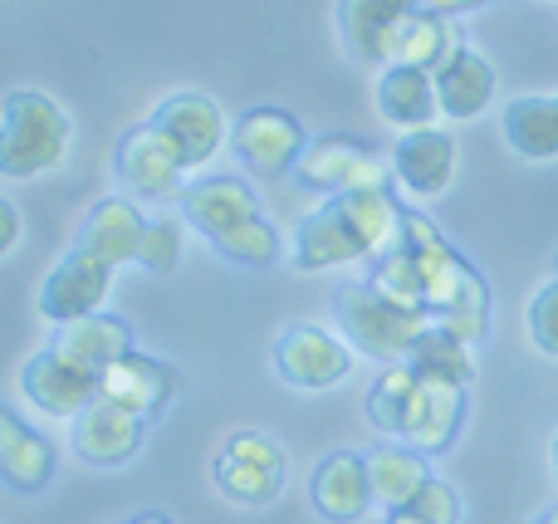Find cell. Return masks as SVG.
<instances>
[{"label": "cell", "instance_id": "cell-1", "mask_svg": "<svg viewBox=\"0 0 558 524\" xmlns=\"http://www.w3.org/2000/svg\"><path fill=\"white\" fill-rule=\"evenodd\" d=\"M397 241H402V206L392 202V192H338L299 221L294 270L318 275L353 260L373 265Z\"/></svg>", "mask_w": 558, "mask_h": 524}, {"label": "cell", "instance_id": "cell-2", "mask_svg": "<svg viewBox=\"0 0 558 524\" xmlns=\"http://www.w3.org/2000/svg\"><path fill=\"white\" fill-rule=\"evenodd\" d=\"M402 251L422 270L426 314H432L436 329L456 333L465 343H485V333H490V284H485V275L465 265V255L422 211H402Z\"/></svg>", "mask_w": 558, "mask_h": 524}, {"label": "cell", "instance_id": "cell-3", "mask_svg": "<svg viewBox=\"0 0 558 524\" xmlns=\"http://www.w3.org/2000/svg\"><path fill=\"white\" fill-rule=\"evenodd\" d=\"M367 417L392 441H407V447L426 451V456H441L461 437L465 388L422 378L412 363H392L367 392Z\"/></svg>", "mask_w": 558, "mask_h": 524}, {"label": "cell", "instance_id": "cell-4", "mask_svg": "<svg viewBox=\"0 0 558 524\" xmlns=\"http://www.w3.org/2000/svg\"><path fill=\"white\" fill-rule=\"evenodd\" d=\"M177 206L182 221L196 226V235L231 265L265 270L279 260V231L260 216V202L241 176H196Z\"/></svg>", "mask_w": 558, "mask_h": 524}, {"label": "cell", "instance_id": "cell-5", "mask_svg": "<svg viewBox=\"0 0 558 524\" xmlns=\"http://www.w3.org/2000/svg\"><path fill=\"white\" fill-rule=\"evenodd\" d=\"M74 143V123L69 113L39 88H15L0 108V172L10 182L54 172L69 157Z\"/></svg>", "mask_w": 558, "mask_h": 524}, {"label": "cell", "instance_id": "cell-6", "mask_svg": "<svg viewBox=\"0 0 558 524\" xmlns=\"http://www.w3.org/2000/svg\"><path fill=\"white\" fill-rule=\"evenodd\" d=\"M333 324L353 353L392 368V363L412 358L416 339L432 329V314L402 309V304L383 300L367 280H357V284H343V290L333 294Z\"/></svg>", "mask_w": 558, "mask_h": 524}, {"label": "cell", "instance_id": "cell-7", "mask_svg": "<svg viewBox=\"0 0 558 524\" xmlns=\"http://www.w3.org/2000/svg\"><path fill=\"white\" fill-rule=\"evenodd\" d=\"M211 476H216V490H221L226 500L260 510V505H275L279 490H284L289 456L275 437H265V431H235V437H226L221 451H216Z\"/></svg>", "mask_w": 558, "mask_h": 524}, {"label": "cell", "instance_id": "cell-8", "mask_svg": "<svg viewBox=\"0 0 558 524\" xmlns=\"http://www.w3.org/2000/svg\"><path fill=\"white\" fill-rule=\"evenodd\" d=\"M294 176L304 186L338 196V192H387L392 186V157H383L377 147L357 143L348 133H324L304 147Z\"/></svg>", "mask_w": 558, "mask_h": 524}, {"label": "cell", "instance_id": "cell-9", "mask_svg": "<svg viewBox=\"0 0 558 524\" xmlns=\"http://www.w3.org/2000/svg\"><path fill=\"white\" fill-rule=\"evenodd\" d=\"M113 167H118V182L128 186L133 196H147V202H182L186 182V167L177 157V147L167 143V133L157 123H137L118 137V153H113Z\"/></svg>", "mask_w": 558, "mask_h": 524}, {"label": "cell", "instance_id": "cell-10", "mask_svg": "<svg viewBox=\"0 0 558 524\" xmlns=\"http://www.w3.org/2000/svg\"><path fill=\"white\" fill-rule=\"evenodd\" d=\"M231 147H235V157L245 162L251 176L279 182L284 172L299 167L308 137H304V127H299L294 113H284V108H275V103H260V108H245V113L235 118Z\"/></svg>", "mask_w": 558, "mask_h": 524}, {"label": "cell", "instance_id": "cell-11", "mask_svg": "<svg viewBox=\"0 0 558 524\" xmlns=\"http://www.w3.org/2000/svg\"><path fill=\"white\" fill-rule=\"evenodd\" d=\"M113 270L118 265L98 260L94 251L74 245V251L45 275V284H39V300H35L39 314H45L49 324H74V319H88V314H104L108 290H113Z\"/></svg>", "mask_w": 558, "mask_h": 524}, {"label": "cell", "instance_id": "cell-12", "mask_svg": "<svg viewBox=\"0 0 558 524\" xmlns=\"http://www.w3.org/2000/svg\"><path fill=\"white\" fill-rule=\"evenodd\" d=\"M147 123L162 127L167 143L177 147V157H182L186 172H202V167L226 147V133H231V127H226L221 103H216L211 94H196V88L167 94L162 103L153 108V118H147Z\"/></svg>", "mask_w": 558, "mask_h": 524}, {"label": "cell", "instance_id": "cell-13", "mask_svg": "<svg viewBox=\"0 0 558 524\" xmlns=\"http://www.w3.org/2000/svg\"><path fill=\"white\" fill-rule=\"evenodd\" d=\"M275 368L289 388L324 392L348 378L353 349H348L343 333H328V329H318V324H289L275 343Z\"/></svg>", "mask_w": 558, "mask_h": 524}, {"label": "cell", "instance_id": "cell-14", "mask_svg": "<svg viewBox=\"0 0 558 524\" xmlns=\"http://www.w3.org/2000/svg\"><path fill=\"white\" fill-rule=\"evenodd\" d=\"M182 392V373L162 358H147V353H123L113 368L98 378V398L118 402V407L137 412V417H157V412L172 407V398Z\"/></svg>", "mask_w": 558, "mask_h": 524}, {"label": "cell", "instance_id": "cell-15", "mask_svg": "<svg viewBox=\"0 0 558 524\" xmlns=\"http://www.w3.org/2000/svg\"><path fill=\"white\" fill-rule=\"evenodd\" d=\"M20 392L35 402L45 417H78L84 407L98 402V378L84 368H74L69 358H59L54 349L25 358L20 368Z\"/></svg>", "mask_w": 558, "mask_h": 524}, {"label": "cell", "instance_id": "cell-16", "mask_svg": "<svg viewBox=\"0 0 558 524\" xmlns=\"http://www.w3.org/2000/svg\"><path fill=\"white\" fill-rule=\"evenodd\" d=\"M308 500L324 520L353 524L373 510V480H367V451H328L308 476Z\"/></svg>", "mask_w": 558, "mask_h": 524}, {"label": "cell", "instance_id": "cell-17", "mask_svg": "<svg viewBox=\"0 0 558 524\" xmlns=\"http://www.w3.org/2000/svg\"><path fill=\"white\" fill-rule=\"evenodd\" d=\"M143 422L137 412L118 407V402L98 398L74 417V451L88 466H128L143 451Z\"/></svg>", "mask_w": 558, "mask_h": 524}, {"label": "cell", "instance_id": "cell-18", "mask_svg": "<svg viewBox=\"0 0 558 524\" xmlns=\"http://www.w3.org/2000/svg\"><path fill=\"white\" fill-rule=\"evenodd\" d=\"M416 0H338V35L343 49L363 64L387 69L397 49V29L412 15Z\"/></svg>", "mask_w": 558, "mask_h": 524}, {"label": "cell", "instance_id": "cell-19", "mask_svg": "<svg viewBox=\"0 0 558 524\" xmlns=\"http://www.w3.org/2000/svg\"><path fill=\"white\" fill-rule=\"evenodd\" d=\"M392 172L397 186H407L412 196H441L456 182V137L441 127H416L392 143Z\"/></svg>", "mask_w": 558, "mask_h": 524}, {"label": "cell", "instance_id": "cell-20", "mask_svg": "<svg viewBox=\"0 0 558 524\" xmlns=\"http://www.w3.org/2000/svg\"><path fill=\"white\" fill-rule=\"evenodd\" d=\"M49 349H54L59 358H69L74 368L104 378L123 353H133V329H128L118 314H88V319H74V324H54Z\"/></svg>", "mask_w": 558, "mask_h": 524}, {"label": "cell", "instance_id": "cell-21", "mask_svg": "<svg viewBox=\"0 0 558 524\" xmlns=\"http://www.w3.org/2000/svg\"><path fill=\"white\" fill-rule=\"evenodd\" d=\"M495 64L471 45H456L451 59L436 69V98H441V113L456 118V123H471L490 108L495 98Z\"/></svg>", "mask_w": 558, "mask_h": 524}, {"label": "cell", "instance_id": "cell-22", "mask_svg": "<svg viewBox=\"0 0 558 524\" xmlns=\"http://www.w3.org/2000/svg\"><path fill=\"white\" fill-rule=\"evenodd\" d=\"M143 235H147V216L137 211L128 196H104V202H94V211L84 216L78 245L94 251L98 260H108V265H137Z\"/></svg>", "mask_w": 558, "mask_h": 524}, {"label": "cell", "instance_id": "cell-23", "mask_svg": "<svg viewBox=\"0 0 558 524\" xmlns=\"http://www.w3.org/2000/svg\"><path fill=\"white\" fill-rule=\"evenodd\" d=\"M377 108L392 127L416 133V127H436L441 118V98H436V74L412 64H387L377 78Z\"/></svg>", "mask_w": 558, "mask_h": 524}, {"label": "cell", "instance_id": "cell-24", "mask_svg": "<svg viewBox=\"0 0 558 524\" xmlns=\"http://www.w3.org/2000/svg\"><path fill=\"white\" fill-rule=\"evenodd\" d=\"M367 480H373V505H383L387 515H402L432 480L426 451L407 447V441H383V447L367 451Z\"/></svg>", "mask_w": 558, "mask_h": 524}, {"label": "cell", "instance_id": "cell-25", "mask_svg": "<svg viewBox=\"0 0 558 524\" xmlns=\"http://www.w3.org/2000/svg\"><path fill=\"white\" fill-rule=\"evenodd\" d=\"M0 476L20 496H39L54 480V447H49V437L25 427L15 412H0Z\"/></svg>", "mask_w": 558, "mask_h": 524}, {"label": "cell", "instance_id": "cell-26", "mask_svg": "<svg viewBox=\"0 0 558 524\" xmlns=\"http://www.w3.org/2000/svg\"><path fill=\"white\" fill-rule=\"evenodd\" d=\"M500 133L524 162H554L558 157V94H520L505 103Z\"/></svg>", "mask_w": 558, "mask_h": 524}, {"label": "cell", "instance_id": "cell-27", "mask_svg": "<svg viewBox=\"0 0 558 524\" xmlns=\"http://www.w3.org/2000/svg\"><path fill=\"white\" fill-rule=\"evenodd\" d=\"M456 49V29L446 25V15H432V10L412 5V15L402 20L397 29V49H392V64H412V69H441Z\"/></svg>", "mask_w": 558, "mask_h": 524}, {"label": "cell", "instance_id": "cell-28", "mask_svg": "<svg viewBox=\"0 0 558 524\" xmlns=\"http://www.w3.org/2000/svg\"><path fill=\"white\" fill-rule=\"evenodd\" d=\"M407 363H412L422 378H436V382H456V388H471L475 382V343L456 339V333L436 329V324L416 339Z\"/></svg>", "mask_w": 558, "mask_h": 524}, {"label": "cell", "instance_id": "cell-29", "mask_svg": "<svg viewBox=\"0 0 558 524\" xmlns=\"http://www.w3.org/2000/svg\"><path fill=\"white\" fill-rule=\"evenodd\" d=\"M367 284H373L383 300L402 304V309H416L426 314V290H422V270H416V260L402 251V241L392 245L387 255H377L373 260V275H367Z\"/></svg>", "mask_w": 558, "mask_h": 524}, {"label": "cell", "instance_id": "cell-30", "mask_svg": "<svg viewBox=\"0 0 558 524\" xmlns=\"http://www.w3.org/2000/svg\"><path fill=\"white\" fill-rule=\"evenodd\" d=\"M182 221H172V216H157V221H147V235H143V251H137V265H143L147 275H172L177 265H182Z\"/></svg>", "mask_w": 558, "mask_h": 524}, {"label": "cell", "instance_id": "cell-31", "mask_svg": "<svg viewBox=\"0 0 558 524\" xmlns=\"http://www.w3.org/2000/svg\"><path fill=\"white\" fill-rule=\"evenodd\" d=\"M530 339H534V349L544 353V358H558V280L549 284H539L534 290V300H530Z\"/></svg>", "mask_w": 558, "mask_h": 524}, {"label": "cell", "instance_id": "cell-32", "mask_svg": "<svg viewBox=\"0 0 558 524\" xmlns=\"http://www.w3.org/2000/svg\"><path fill=\"white\" fill-rule=\"evenodd\" d=\"M412 515L422 524H461V496H456L446 480H426L422 496L412 500Z\"/></svg>", "mask_w": 558, "mask_h": 524}, {"label": "cell", "instance_id": "cell-33", "mask_svg": "<svg viewBox=\"0 0 558 524\" xmlns=\"http://www.w3.org/2000/svg\"><path fill=\"white\" fill-rule=\"evenodd\" d=\"M422 10H432V15H465V10H481V5H490V0H416Z\"/></svg>", "mask_w": 558, "mask_h": 524}, {"label": "cell", "instance_id": "cell-34", "mask_svg": "<svg viewBox=\"0 0 558 524\" xmlns=\"http://www.w3.org/2000/svg\"><path fill=\"white\" fill-rule=\"evenodd\" d=\"M0 221H5V235H0V255H10V251H15V241H20V211H15V202H0Z\"/></svg>", "mask_w": 558, "mask_h": 524}, {"label": "cell", "instance_id": "cell-35", "mask_svg": "<svg viewBox=\"0 0 558 524\" xmlns=\"http://www.w3.org/2000/svg\"><path fill=\"white\" fill-rule=\"evenodd\" d=\"M128 524H172V520H167V515H157V510H143V515H133Z\"/></svg>", "mask_w": 558, "mask_h": 524}, {"label": "cell", "instance_id": "cell-36", "mask_svg": "<svg viewBox=\"0 0 558 524\" xmlns=\"http://www.w3.org/2000/svg\"><path fill=\"white\" fill-rule=\"evenodd\" d=\"M387 524H422V520H416L412 510H402V515H387Z\"/></svg>", "mask_w": 558, "mask_h": 524}, {"label": "cell", "instance_id": "cell-37", "mask_svg": "<svg viewBox=\"0 0 558 524\" xmlns=\"http://www.w3.org/2000/svg\"><path fill=\"white\" fill-rule=\"evenodd\" d=\"M549 461H554V480H558V437H554V447H549Z\"/></svg>", "mask_w": 558, "mask_h": 524}, {"label": "cell", "instance_id": "cell-38", "mask_svg": "<svg viewBox=\"0 0 558 524\" xmlns=\"http://www.w3.org/2000/svg\"><path fill=\"white\" fill-rule=\"evenodd\" d=\"M534 524H558V510H549V515H539Z\"/></svg>", "mask_w": 558, "mask_h": 524}, {"label": "cell", "instance_id": "cell-39", "mask_svg": "<svg viewBox=\"0 0 558 524\" xmlns=\"http://www.w3.org/2000/svg\"><path fill=\"white\" fill-rule=\"evenodd\" d=\"M554 280H558V251H554Z\"/></svg>", "mask_w": 558, "mask_h": 524}]
</instances>
